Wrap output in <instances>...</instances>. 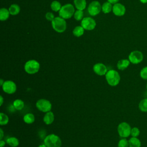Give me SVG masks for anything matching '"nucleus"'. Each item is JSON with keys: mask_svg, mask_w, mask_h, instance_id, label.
I'll return each instance as SVG.
<instances>
[{"mask_svg": "<svg viewBox=\"0 0 147 147\" xmlns=\"http://www.w3.org/2000/svg\"><path fill=\"white\" fill-rule=\"evenodd\" d=\"M61 7V3L57 1H53L51 4V7L54 11H59Z\"/></svg>", "mask_w": 147, "mask_h": 147, "instance_id": "a878e982", "label": "nucleus"}, {"mask_svg": "<svg viewBox=\"0 0 147 147\" xmlns=\"http://www.w3.org/2000/svg\"><path fill=\"white\" fill-rule=\"evenodd\" d=\"M130 63V62L129 59H121L118 61L117 66L118 69L124 70L128 67Z\"/></svg>", "mask_w": 147, "mask_h": 147, "instance_id": "2eb2a0df", "label": "nucleus"}, {"mask_svg": "<svg viewBox=\"0 0 147 147\" xmlns=\"http://www.w3.org/2000/svg\"><path fill=\"white\" fill-rule=\"evenodd\" d=\"M74 5L78 10H83L86 7V0H74Z\"/></svg>", "mask_w": 147, "mask_h": 147, "instance_id": "dca6fc26", "label": "nucleus"}, {"mask_svg": "<svg viewBox=\"0 0 147 147\" xmlns=\"http://www.w3.org/2000/svg\"><path fill=\"white\" fill-rule=\"evenodd\" d=\"M129 60L130 62L133 64H137L140 63L144 59L142 53L140 51H133L129 55Z\"/></svg>", "mask_w": 147, "mask_h": 147, "instance_id": "6e6552de", "label": "nucleus"}, {"mask_svg": "<svg viewBox=\"0 0 147 147\" xmlns=\"http://www.w3.org/2000/svg\"><path fill=\"white\" fill-rule=\"evenodd\" d=\"M54 118V114L52 111H49L45 114L43 118V121L46 125H50L53 122Z\"/></svg>", "mask_w": 147, "mask_h": 147, "instance_id": "4468645a", "label": "nucleus"}, {"mask_svg": "<svg viewBox=\"0 0 147 147\" xmlns=\"http://www.w3.org/2000/svg\"><path fill=\"white\" fill-rule=\"evenodd\" d=\"M45 17L47 18V20H48V21H52L53 20V19L55 18V16L53 15V14L51 12H48L46 13L45 14Z\"/></svg>", "mask_w": 147, "mask_h": 147, "instance_id": "2f4dec72", "label": "nucleus"}, {"mask_svg": "<svg viewBox=\"0 0 147 147\" xmlns=\"http://www.w3.org/2000/svg\"><path fill=\"white\" fill-rule=\"evenodd\" d=\"M93 70L96 74L99 76L105 75L107 72V69L106 65L104 64L100 63L94 64L93 66Z\"/></svg>", "mask_w": 147, "mask_h": 147, "instance_id": "ddd939ff", "label": "nucleus"}, {"mask_svg": "<svg viewBox=\"0 0 147 147\" xmlns=\"http://www.w3.org/2000/svg\"><path fill=\"white\" fill-rule=\"evenodd\" d=\"M112 10H113L112 4L108 1L103 3V4L102 6V11L105 14L109 13Z\"/></svg>", "mask_w": 147, "mask_h": 147, "instance_id": "412c9836", "label": "nucleus"}, {"mask_svg": "<svg viewBox=\"0 0 147 147\" xmlns=\"http://www.w3.org/2000/svg\"><path fill=\"white\" fill-rule=\"evenodd\" d=\"M44 143L47 147H61V139L55 134L47 136L44 138Z\"/></svg>", "mask_w": 147, "mask_h": 147, "instance_id": "f03ea898", "label": "nucleus"}, {"mask_svg": "<svg viewBox=\"0 0 147 147\" xmlns=\"http://www.w3.org/2000/svg\"><path fill=\"white\" fill-rule=\"evenodd\" d=\"M105 77L107 83L111 86H117L119 84L121 79L119 73L114 69L107 71L105 75Z\"/></svg>", "mask_w": 147, "mask_h": 147, "instance_id": "f257e3e1", "label": "nucleus"}, {"mask_svg": "<svg viewBox=\"0 0 147 147\" xmlns=\"http://www.w3.org/2000/svg\"><path fill=\"white\" fill-rule=\"evenodd\" d=\"M138 108L142 112H147V98L143 99L140 102Z\"/></svg>", "mask_w": 147, "mask_h": 147, "instance_id": "393cba45", "label": "nucleus"}, {"mask_svg": "<svg viewBox=\"0 0 147 147\" xmlns=\"http://www.w3.org/2000/svg\"><path fill=\"white\" fill-rule=\"evenodd\" d=\"M9 10L6 8H1L0 10V20L1 21H6L8 19L10 15Z\"/></svg>", "mask_w": 147, "mask_h": 147, "instance_id": "a211bd4d", "label": "nucleus"}, {"mask_svg": "<svg viewBox=\"0 0 147 147\" xmlns=\"http://www.w3.org/2000/svg\"><path fill=\"white\" fill-rule=\"evenodd\" d=\"M84 29L82 26H77L73 30V34L76 37H80L84 33Z\"/></svg>", "mask_w": 147, "mask_h": 147, "instance_id": "b1692460", "label": "nucleus"}, {"mask_svg": "<svg viewBox=\"0 0 147 147\" xmlns=\"http://www.w3.org/2000/svg\"><path fill=\"white\" fill-rule=\"evenodd\" d=\"M52 26L53 29L58 33L64 32L67 28L65 19L60 16L55 17L53 20L52 21Z\"/></svg>", "mask_w": 147, "mask_h": 147, "instance_id": "7ed1b4c3", "label": "nucleus"}, {"mask_svg": "<svg viewBox=\"0 0 147 147\" xmlns=\"http://www.w3.org/2000/svg\"><path fill=\"white\" fill-rule=\"evenodd\" d=\"M24 121L26 123L31 124L34 122L35 120L34 115L32 113H28L24 116Z\"/></svg>", "mask_w": 147, "mask_h": 147, "instance_id": "4be33fe9", "label": "nucleus"}, {"mask_svg": "<svg viewBox=\"0 0 147 147\" xmlns=\"http://www.w3.org/2000/svg\"><path fill=\"white\" fill-rule=\"evenodd\" d=\"M74 13V7L71 3H67L63 6L59 12V16L64 19H68L71 18Z\"/></svg>", "mask_w": 147, "mask_h": 147, "instance_id": "20e7f679", "label": "nucleus"}, {"mask_svg": "<svg viewBox=\"0 0 147 147\" xmlns=\"http://www.w3.org/2000/svg\"><path fill=\"white\" fill-rule=\"evenodd\" d=\"M131 128L129 123L125 122L120 123L117 128L118 134L122 138H127L131 134Z\"/></svg>", "mask_w": 147, "mask_h": 147, "instance_id": "423d86ee", "label": "nucleus"}, {"mask_svg": "<svg viewBox=\"0 0 147 147\" xmlns=\"http://www.w3.org/2000/svg\"><path fill=\"white\" fill-rule=\"evenodd\" d=\"M6 143L11 147H17L19 145V140L14 137H10L6 140Z\"/></svg>", "mask_w": 147, "mask_h": 147, "instance_id": "aec40b11", "label": "nucleus"}, {"mask_svg": "<svg viewBox=\"0 0 147 147\" xmlns=\"http://www.w3.org/2000/svg\"><path fill=\"white\" fill-rule=\"evenodd\" d=\"M81 26L86 30H93L96 26L95 21L91 17H86L83 18L81 22Z\"/></svg>", "mask_w": 147, "mask_h": 147, "instance_id": "9b49d317", "label": "nucleus"}, {"mask_svg": "<svg viewBox=\"0 0 147 147\" xmlns=\"http://www.w3.org/2000/svg\"><path fill=\"white\" fill-rule=\"evenodd\" d=\"M5 142L3 140H1L0 141V146L1 147H3V146H5Z\"/></svg>", "mask_w": 147, "mask_h": 147, "instance_id": "f704fd0d", "label": "nucleus"}, {"mask_svg": "<svg viewBox=\"0 0 147 147\" xmlns=\"http://www.w3.org/2000/svg\"><path fill=\"white\" fill-rule=\"evenodd\" d=\"M13 106L15 109L17 110H21L24 107V102L21 99H16L13 102Z\"/></svg>", "mask_w": 147, "mask_h": 147, "instance_id": "5701e85b", "label": "nucleus"}, {"mask_svg": "<svg viewBox=\"0 0 147 147\" xmlns=\"http://www.w3.org/2000/svg\"><path fill=\"white\" fill-rule=\"evenodd\" d=\"M4 81H3V79H1L0 80V85L1 86H2V85H3V84L4 83Z\"/></svg>", "mask_w": 147, "mask_h": 147, "instance_id": "4c0bfd02", "label": "nucleus"}, {"mask_svg": "<svg viewBox=\"0 0 147 147\" xmlns=\"http://www.w3.org/2000/svg\"><path fill=\"white\" fill-rule=\"evenodd\" d=\"M3 91L9 94H12L16 91L17 86L16 83L11 80H6L2 85Z\"/></svg>", "mask_w": 147, "mask_h": 147, "instance_id": "9d476101", "label": "nucleus"}, {"mask_svg": "<svg viewBox=\"0 0 147 147\" xmlns=\"http://www.w3.org/2000/svg\"><path fill=\"white\" fill-rule=\"evenodd\" d=\"M140 131L138 127H134L131 128L130 134L132 137H137L140 135Z\"/></svg>", "mask_w": 147, "mask_h": 147, "instance_id": "7c9ffc66", "label": "nucleus"}, {"mask_svg": "<svg viewBox=\"0 0 147 147\" xmlns=\"http://www.w3.org/2000/svg\"><path fill=\"white\" fill-rule=\"evenodd\" d=\"M36 106L38 110L44 113L48 112L51 111L52 109V104L51 102L45 99H38L36 103Z\"/></svg>", "mask_w": 147, "mask_h": 147, "instance_id": "0eeeda50", "label": "nucleus"}, {"mask_svg": "<svg viewBox=\"0 0 147 147\" xmlns=\"http://www.w3.org/2000/svg\"><path fill=\"white\" fill-rule=\"evenodd\" d=\"M129 147H141V142L137 137H132L129 140Z\"/></svg>", "mask_w": 147, "mask_h": 147, "instance_id": "f3484780", "label": "nucleus"}, {"mask_svg": "<svg viewBox=\"0 0 147 147\" xmlns=\"http://www.w3.org/2000/svg\"><path fill=\"white\" fill-rule=\"evenodd\" d=\"M140 1V2H141L142 3H147V0H139Z\"/></svg>", "mask_w": 147, "mask_h": 147, "instance_id": "e433bc0d", "label": "nucleus"}, {"mask_svg": "<svg viewBox=\"0 0 147 147\" xmlns=\"http://www.w3.org/2000/svg\"><path fill=\"white\" fill-rule=\"evenodd\" d=\"M8 122H9L8 116L3 113H0V125H5L7 124Z\"/></svg>", "mask_w": 147, "mask_h": 147, "instance_id": "bb28decb", "label": "nucleus"}, {"mask_svg": "<svg viewBox=\"0 0 147 147\" xmlns=\"http://www.w3.org/2000/svg\"><path fill=\"white\" fill-rule=\"evenodd\" d=\"M83 10H77L75 13H74V18L77 21H80L81 20H83Z\"/></svg>", "mask_w": 147, "mask_h": 147, "instance_id": "c85d7f7f", "label": "nucleus"}, {"mask_svg": "<svg viewBox=\"0 0 147 147\" xmlns=\"http://www.w3.org/2000/svg\"><path fill=\"white\" fill-rule=\"evenodd\" d=\"M119 1V0H107V1L109 2L110 3H111V4L117 3H118V2Z\"/></svg>", "mask_w": 147, "mask_h": 147, "instance_id": "473e14b6", "label": "nucleus"}, {"mask_svg": "<svg viewBox=\"0 0 147 147\" xmlns=\"http://www.w3.org/2000/svg\"><path fill=\"white\" fill-rule=\"evenodd\" d=\"M146 89H147V83H146Z\"/></svg>", "mask_w": 147, "mask_h": 147, "instance_id": "ea45409f", "label": "nucleus"}, {"mask_svg": "<svg viewBox=\"0 0 147 147\" xmlns=\"http://www.w3.org/2000/svg\"><path fill=\"white\" fill-rule=\"evenodd\" d=\"M24 69L25 72L29 74H36L40 69V64L35 60H30L25 63Z\"/></svg>", "mask_w": 147, "mask_h": 147, "instance_id": "39448f33", "label": "nucleus"}, {"mask_svg": "<svg viewBox=\"0 0 147 147\" xmlns=\"http://www.w3.org/2000/svg\"><path fill=\"white\" fill-rule=\"evenodd\" d=\"M140 75L142 79L144 80H147V66L141 69L140 72Z\"/></svg>", "mask_w": 147, "mask_h": 147, "instance_id": "c756f323", "label": "nucleus"}, {"mask_svg": "<svg viewBox=\"0 0 147 147\" xmlns=\"http://www.w3.org/2000/svg\"><path fill=\"white\" fill-rule=\"evenodd\" d=\"M129 141L125 138L120 140L118 143V147H129Z\"/></svg>", "mask_w": 147, "mask_h": 147, "instance_id": "cd10ccee", "label": "nucleus"}, {"mask_svg": "<svg viewBox=\"0 0 147 147\" xmlns=\"http://www.w3.org/2000/svg\"><path fill=\"white\" fill-rule=\"evenodd\" d=\"M3 137V131L2 129H0V140H2V138Z\"/></svg>", "mask_w": 147, "mask_h": 147, "instance_id": "72a5a7b5", "label": "nucleus"}, {"mask_svg": "<svg viewBox=\"0 0 147 147\" xmlns=\"http://www.w3.org/2000/svg\"><path fill=\"white\" fill-rule=\"evenodd\" d=\"M38 147H47V146L44 144H41V145H40Z\"/></svg>", "mask_w": 147, "mask_h": 147, "instance_id": "58836bf2", "label": "nucleus"}, {"mask_svg": "<svg viewBox=\"0 0 147 147\" xmlns=\"http://www.w3.org/2000/svg\"><path fill=\"white\" fill-rule=\"evenodd\" d=\"M102 10V6L98 1H94L91 2L88 7V12L92 16H95L98 15Z\"/></svg>", "mask_w": 147, "mask_h": 147, "instance_id": "1a4fd4ad", "label": "nucleus"}, {"mask_svg": "<svg viewBox=\"0 0 147 147\" xmlns=\"http://www.w3.org/2000/svg\"><path fill=\"white\" fill-rule=\"evenodd\" d=\"M112 11L114 15L120 17L123 16L125 14L126 8L123 5L120 3H117L114 4L113 6Z\"/></svg>", "mask_w": 147, "mask_h": 147, "instance_id": "f8f14e48", "label": "nucleus"}, {"mask_svg": "<svg viewBox=\"0 0 147 147\" xmlns=\"http://www.w3.org/2000/svg\"><path fill=\"white\" fill-rule=\"evenodd\" d=\"M10 14L12 16L17 15L20 11V7L17 4H12L9 8Z\"/></svg>", "mask_w": 147, "mask_h": 147, "instance_id": "6ab92c4d", "label": "nucleus"}, {"mask_svg": "<svg viewBox=\"0 0 147 147\" xmlns=\"http://www.w3.org/2000/svg\"><path fill=\"white\" fill-rule=\"evenodd\" d=\"M0 106H2V104H3V97H2V95H1L0 96Z\"/></svg>", "mask_w": 147, "mask_h": 147, "instance_id": "c9c22d12", "label": "nucleus"}]
</instances>
